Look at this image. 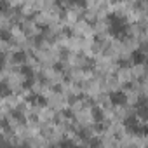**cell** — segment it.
Listing matches in <instances>:
<instances>
[{"mask_svg":"<svg viewBox=\"0 0 148 148\" xmlns=\"http://www.w3.org/2000/svg\"><path fill=\"white\" fill-rule=\"evenodd\" d=\"M110 99H112V103H113V105L120 106V105H124V103H125V94H124V92H120V91H117V92H112Z\"/></svg>","mask_w":148,"mask_h":148,"instance_id":"cell-1","label":"cell"},{"mask_svg":"<svg viewBox=\"0 0 148 148\" xmlns=\"http://www.w3.org/2000/svg\"><path fill=\"white\" fill-rule=\"evenodd\" d=\"M148 58H145V54L143 52H139V51H134L132 52V63L134 64H141V63H145Z\"/></svg>","mask_w":148,"mask_h":148,"instance_id":"cell-2","label":"cell"}]
</instances>
